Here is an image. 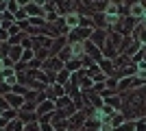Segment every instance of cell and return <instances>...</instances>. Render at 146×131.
Instances as JSON below:
<instances>
[{"mask_svg": "<svg viewBox=\"0 0 146 131\" xmlns=\"http://www.w3.org/2000/svg\"><path fill=\"white\" fill-rule=\"evenodd\" d=\"M0 131H7V129H0Z\"/></svg>", "mask_w": 146, "mask_h": 131, "instance_id": "34", "label": "cell"}, {"mask_svg": "<svg viewBox=\"0 0 146 131\" xmlns=\"http://www.w3.org/2000/svg\"><path fill=\"white\" fill-rule=\"evenodd\" d=\"M72 105H74V103H72L70 96H61V98L55 100V107H57V109H68V107H72Z\"/></svg>", "mask_w": 146, "mask_h": 131, "instance_id": "19", "label": "cell"}, {"mask_svg": "<svg viewBox=\"0 0 146 131\" xmlns=\"http://www.w3.org/2000/svg\"><path fill=\"white\" fill-rule=\"evenodd\" d=\"M98 66H100V72H103V74H107V79H109V76H113V72H116V68H113V61H111V59H103Z\"/></svg>", "mask_w": 146, "mask_h": 131, "instance_id": "13", "label": "cell"}, {"mask_svg": "<svg viewBox=\"0 0 146 131\" xmlns=\"http://www.w3.org/2000/svg\"><path fill=\"white\" fill-rule=\"evenodd\" d=\"M90 35H92L90 29L76 26V29H72V31L68 33V44H85L87 39H90Z\"/></svg>", "mask_w": 146, "mask_h": 131, "instance_id": "3", "label": "cell"}, {"mask_svg": "<svg viewBox=\"0 0 146 131\" xmlns=\"http://www.w3.org/2000/svg\"><path fill=\"white\" fill-rule=\"evenodd\" d=\"M109 122H111V127H113V131H116L118 127L122 125V122H127V118H124V116H122L120 112H116V114H113V116L109 118Z\"/></svg>", "mask_w": 146, "mask_h": 131, "instance_id": "20", "label": "cell"}, {"mask_svg": "<svg viewBox=\"0 0 146 131\" xmlns=\"http://www.w3.org/2000/svg\"><path fill=\"white\" fill-rule=\"evenodd\" d=\"M33 59H35V50H24V53H22V61H24L26 66H29Z\"/></svg>", "mask_w": 146, "mask_h": 131, "instance_id": "25", "label": "cell"}, {"mask_svg": "<svg viewBox=\"0 0 146 131\" xmlns=\"http://www.w3.org/2000/svg\"><path fill=\"white\" fill-rule=\"evenodd\" d=\"M7 33H9V37H13V35H20V33H22V29H20V24H15V22H13V24L7 29Z\"/></svg>", "mask_w": 146, "mask_h": 131, "instance_id": "26", "label": "cell"}, {"mask_svg": "<svg viewBox=\"0 0 146 131\" xmlns=\"http://www.w3.org/2000/svg\"><path fill=\"white\" fill-rule=\"evenodd\" d=\"M2 74H5V83H7L9 87L18 85V74H15V70H5Z\"/></svg>", "mask_w": 146, "mask_h": 131, "instance_id": "18", "label": "cell"}, {"mask_svg": "<svg viewBox=\"0 0 146 131\" xmlns=\"http://www.w3.org/2000/svg\"><path fill=\"white\" fill-rule=\"evenodd\" d=\"M85 57H90V59H92L94 63H100V61L105 59V57H103V50L98 48V46H94V44H92L90 39L85 42Z\"/></svg>", "mask_w": 146, "mask_h": 131, "instance_id": "5", "label": "cell"}, {"mask_svg": "<svg viewBox=\"0 0 146 131\" xmlns=\"http://www.w3.org/2000/svg\"><path fill=\"white\" fill-rule=\"evenodd\" d=\"M20 9H22V5H20V2H15V0H7V13L15 15Z\"/></svg>", "mask_w": 146, "mask_h": 131, "instance_id": "22", "label": "cell"}, {"mask_svg": "<svg viewBox=\"0 0 146 131\" xmlns=\"http://www.w3.org/2000/svg\"><path fill=\"white\" fill-rule=\"evenodd\" d=\"M57 57H59V61H63V63L72 61V59H74V55H72V46H70V44H66V46H63V50H61Z\"/></svg>", "mask_w": 146, "mask_h": 131, "instance_id": "14", "label": "cell"}, {"mask_svg": "<svg viewBox=\"0 0 146 131\" xmlns=\"http://www.w3.org/2000/svg\"><path fill=\"white\" fill-rule=\"evenodd\" d=\"M22 53H24V48H22V46H9L7 57H9L13 63H18V61H22Z\"/></svg>", "mask_w": 146, "mask_h": 131, "instance_id": "11", "label": "cell"}, {"mask_svg": "<svg viewBox=\"0 0 146 131\" xmlns=\"http://www.w3.org/2000/svg\"><path fill=\"white\" fill-rule=\"evenodd\" d=\"M131 37L140 44V46H146V26L142 24V22H137V26H135L133 33H131Z\"/></svg>", "mask_w": 146, "mask_h": 131, "instance_id": "8", "label": "cell"}, {"mask_svg": "<svg viewBox=\"0 0 146 131\" xmlns=\"http://www.w3.org/2000/svg\"><path fill=\"white\" fill-rule=\"evenodd\" d=\"M0 116H2V118H5L7 122H11V120H15V118H18V112H15V109H5V112L0 114Z\"/></svg>", "mask_w": 146, "mask_h": 131, "instance_id": "23", "label": "cell"}, {"mask_svg": "<svg viewBox=\"0 0 146 131\" xmlns=\"http://www.w3.org/2000/svg\"><path fill=\"white\" fill-rule=\"evenodd\" d=\"M70 76H72V72H68V70L63 68L61 72H57V79H55V83L63 87V85H68V83H70Z\"/></svg>", "mask_w": 146, "mask_h": 131, "instance_id": "15", "label": "cell"}, {"mask_svg": "<svg viewBox=\"0 0 146 131\" xmlns=\"http://www.w3.org/2000/svg\"><path fill=\"white\" fill-rule=\"evenodd\" d=\"M135 131H146V120L144 118L135 120Z\"/></svg>", "mask_w": 146, "mask_h": 131, "instance_id": "29", "label": "cell"}, {"mask_svg": "<svg viewBox=\"0 0 146 131\" xmlns=\"http://www.w3.org/2000/svg\"><path fill=\"white\" fill-rule=\"evenodd\" d=\"M55 131H68V125H66V120H63V122H61L59 127H55Z\"/></svg>", "mask_w": 146, "mask_h": 131, "instance_id": "32", "label": "cell"}, {"mask_svg": "<svg viewBox=\"0 0 146 131\" xmlns=\"http://www.w3.org/2000/svg\"><path fill=\"white\" fill-rule=\"evenodd\" d=\"M5 109H9V105H7V100H5V98H0V114L5 112Z\"/></svg>", "mask_w": 146, "mask_h": 131, "instance_id": "31", "label": "cell"}, {"mask_svg": "<svg viewBox=\"0 0 146 131\" xmlns=\"http://www.w3.org/2000/svg\"><path fill=\"white\" fill-rule=\"evenodd\" d=\"M87 118H90V112H87V109H79L76 114H72V116H70V118L66 120L68 131H81Z\"/></svg>", "mask_w": 146, "mask_h": 131, "instance_id": "2", "label": "cell"}, {"mask_svg": "<svg viewBox=\"0 0 146 131\" xmlns=\"http://www.w3.org/2000/svg\"><path fill=\"white\" fill-rule=\"evenodd\" d=\"M0 31H2V26H0Z\"/></svg>", "mask_w": 146, "mask_h": 131, "instance_id": "35", "label": "cell"}, {"mask_svg": "<svg viewBox=\"0 0 146 131\" xmlns=\"http://www.w3.org/2000/svg\"><path fill=\"white\" fill-rule=\"evenodd\" d=\"M24 131H42V127H39V122H29V125H24Z\"/></svg>", "mask_w": 146, "mask_h": 131, "instance_id": "28", "label": "cell"}, {"mask_svg": "<svg viewBox=\"0 0 146 131\" xmlns=\"http://www.w3.org/2000/svg\"><path fill=\"white\" fill-rule=\"evenodd\" d=\"M105 105L111 107V109H116V112H120V109H122V94H113V96H107V98H105Z\"/></svg>", "mask_w": 146, "mask_h": 131, "instance_id": "10", "label": "cell"}, {"mask_svg": "<svg viewBox=\"0 0 146 131\" xmlns=\"http://www.w3.org/2000/svg\"><path fill=\"white\" fill-rule=\"evenodd\" d=\"M5 100H7V105H9V109H15V112H20L24 107V96H18V94H13V92L7 94Z\"/></svg>", "mask_w": 146, "mask_h": 131, "instance_id": "6", "label": "cell"}, {"mask_svg": "<svg viewBox=\"0 0 146 131\" xmlns=\"http://www.w3.org/2000/svg\"><path fill=\"white\" fill-rule=\"evenodd\" d=\"M39 127H42V131H55V127L48 125V122H39Z\"/></svg>", "mask_w": 146, "mask_h": 131, "instance_id": "30", "label": "cell"}, {"mask_svg": "<svg viewBox=\"0 0 146 131\" xmlns=\"http://www.w3.org/2000/svg\"><path fill=\"white\" fill-rule=\"evenodd\" d=\"M18 118L24 125H29V122H37V114L35 112H18Z\"/></svg>", "mask_w": 146, "mask_h": 131, "instance_id": "16", "label": "cell"}, {"mask_svg": "<svg viewBox=\"0 0 146 131\" xmlns=\"http://www.w3.org/2000/svg\"><path fill=\"white\" fill-rule=\"evenodd\" d=\"M116 131H135V120H127V122H122Z\"/></svg>", "mask_w": 146, "mask_h": 131, "instance_id": "24", "label": "cell"}, {"mask_svg": "<svg viewBox=\"0 0 146 131\" xmlns=\"http://www.w3.org/2000/svg\"><path fill=\"white\" fill-rule=\"evenodd\" d=\"M52 112H57V107H55V103L48 100V98L37 105V118H39V116H46V114H52Z\"/></svg>", "mask_w": 146, "mask_h": 131, "instance_id": "9", "label": "cell"}, {"mask_svg": "<svg viewBox=\"0 0 146 131\" xmlns=\"http://www.w3.org/2000/svg\"><path fill=\"white\" fill-rule=\"evenodd\" d=\"M68 44V37H57L55 42H52V46H50V57H57L63 50V46Z\"/></svg>", "mask_w": 146, "mask_h": 131, "instance_id": "12", "label": "cell"}, {"mask_svg": "<svg viewBox=\"0 0 146 131\" xmlns=\"http://www.w3.org/2000/svg\"><path fill=\"white\" fill-rule=\"evenodd\" d=\"M2 44H5V42H2V39H0V46H2Z\"/></svg>", "mask_w": 146, "mask_h": 131, "instance_id": "33", "label": "cell"}, {"mask_svg": "<svg viewBox=\"0 0 146 131\" xmlns=\"http://www.w3.org/2000/svg\"><path fill=\"white\" fill-rule=\"evenodd\" d=\"M11 92H13V94H18V96H26V92H29V90H26L24 85H20V83H18V85H13V87H11Z\"/></svg>", "mask_w": 146, "mask_h": 131, "instance_id": "27", "label": "cell"}, {"mask_svg": "<svg viewBox=\"0 0 146 131\" xmlns=\"http://www.w3.org/2000/svg\"><path fill=\"white\" fill-rule=\"evenodd\" d=\"M63 20H66V26L70 29V31H72V29H76V26H79L81 15H79V13H70V15H66Z\"/></svg>", "mask_w": 146, "mask_h": 131, "instance_id": "17", "label": "cell"}, {"mask_svg": "<svg viewBox=\"0 0 146 131\" xmlns=\"http://www.w3.org/2000/svg\"><path fill=\"white\" fill-rule=\"evenodd\" d=\"M107 37H109V31H105V29H94L92 35H90V42L103 50V46L107 44Z\"/></svg>", "mask_w": 146, "mask_h": 131, "instance_id": "4", "label": "cell"}, {"mask_svg": "<svg viewBox=\"0 0 146 131\" xmlns=\"http://www.w3.org/2000/svg\"><path fill=\"white\" fill-rule=\"evenodd\" d=\"M120 114L127 120H140L146 118V85L129 90L122 94V109Z\"/></svg>", "mask_w": 146, "mask_h": 131, "instance_id": "1", "label": "cell"}, {"mask_svg": "<svg viewBox=\"0 0 146 131\" xmlns=\"http://www.w3.org/2000/svg\"><path fill=\"white\" fill-rule=\"evenodd\" d=\"M7 131H24V122L20 118L11 120V122H7Z\"/></svg>", "mask_w": 146, "mask_h": 131, "instance_id": "21", "label": "cell"}, {"mask_svg": "<svg viewBox=\"0 0 146 131\" xmlns=\"http://www.w3.org/2000/svg\"><path fill=\"white\" fill-rule=\"evenodd\" d=\"M61 96H66V90L61 85H57V83H52V85H48V90H46V98L52 100L55 103L57 98H61Z\"/></svg>", "mask_w": 146, "mask_h": 131, "instance_id": "7", "label": "cell"}]
</instances>
